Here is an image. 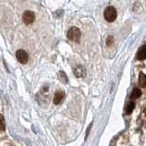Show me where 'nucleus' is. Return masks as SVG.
<instances>
[{"label": "nucleus", "instance_id": "obj_1", "mask_svg": "<svg viewBox=\"0 0 146 146\" xmlns=\"http://www.w3.org/2000/svg\"><path fill=\"white\" fill-rule=\"evenodd\" d=\"M104 17L108 22H113L117 17L116 9L113 7H108L104 10Z\"/></svg>", "mask_w": 146, "mask_h": 146}, {"label": "nucleus", "instance_id": "obj_2", "mask_svg": "<svg viewBox=\"0 0 146 146\" xmlns=\"http://www.w3.org/2000/svg\"><path fill=\"white\" fill-rule=\"evenodd\" d=\"M68 38L70 39L72 41H75V42H79V40L80 38V36H81V33H80V30L78 29V27H73L71 29H70V30L68 31Z\"/></svg>", "mask_w": 146, "mask_h": 146}, {"label": "nucleus", "instance_id": "obj_3", "mask_svg": "<svg viewBox=\"0 0 146 146\" xmlns=\"http://www.w3.org/2000/svg\"><path fill=\"white\" fill-rule=\"evenodd\" d=\"M16 57L17 58V60L22 64H26L29 61V55H27V53L23 49L17 50L16 53Z\"/></svg>", "mask_w": 146, "mask_h": 146}, {"label": "nucleus", "instance_id": "obj_4", "mask_svg": "<svg viewBox=\"0 0 146 146\" xmlns=\"http://www.w3.org/2000/svg\"><path fill=\"white\" fill-rule=\"evenodd\" d=\"M35 20V14L32 11H26L23 14V21L26 25L32 24Z\"/></svg>", "mask_w": 146, "mask_h": 146}, {"label": "nucleus", "instance_id": "obj_5", "mask_svg": "<svg viewBox=\"0 0 146 146\" xmlns=\"http://www.w3.org/2000/svg\"><path fill=\"white\" fill-rule=\"evenodd\" d=\"M64 98H65V92L63 90H58L55 93L53 102L55 104H59L64 100Z\"/></svg>", "mask_w": 146, "mask_h": 146}, {"label": "nucleus", "instance_id": "obj_6", "mask_svg": "<svg viewBox=\"0 0 146 146\" xmlns=\"http://www.w3.org/2000/svg\"><path fill=\"white\" fill-rule=\"evenodd\" d=\"M146 58V46H143L141 48H139L138 52H137L136 58L138 60H143Z\"/></svg>", "mask_w": 146, "mask_h": 146}, {"label": "nucleus", "instance_id": "obj_7", "mask_svg": "<svg viewBox=\"0 0 146 146\" xmlns=\"http://www.w3.org/2000/svg\"><path fill=\"white\" fill-rule=\"evenodd\" d=\"M74 73H75L76 77H78V78H82V77H84V76H85L86 70H85L84 67L79 66V67H77V68H75Z\"/></svg>", "mask_w": 146, "mask_h": 146}, {"label": "nucleus", "instance_id": "obj_8", "mask_svg": "<svg viewBox=\"0 0 146 146\" xmlns=\"http://www.w3.org/2000/svg\"><path fill=\"white\" fill-rule=\"evenodd\" d=\"M139 84L141 87L144 88L145 85H146V76L144 73L141 72L140 73V76H139Z\"/></svg>", "mask_w": 146, "mask_h": 146}, {"label": "nucleus", "instance_id": "obj_9", "mask_svg": "<svg viewBox=\"0 0 146 146\" xmlns=\"http://www.w3.org/2000/svg\"><path fill=\"white\" fill-rule=\"evenodd\" d=\"M141 95V90H139V89H134L133 90H132L131 94V100H136V99H138Z\"/></svg>", "mask_w": 146, "mask_h": 146}, {"label": "nucleus", "instance_id": "obj_10", "mask_svg": "<svg viewBox=\"0 0 146 146\" xmlns=\"http://www.w3.org/2000/svg\"><path fill=\"white\" fill-rule=\"evenodd\" d=\"M134 107H135L134 102H131L128 103V104H127V107H126V110H125L126 114H131V113L132 112V111H133Z\"/></svg>", "mask_w": 146, "mask_h": 146}, {"label": "nucleus", "instance_id": "obj_11", "mask_svg": "<svg viewBox=\"0 0 146 146\" xmlns=\"http://www.w3.org/2000/svg\"><path fill=\"white\" fill-rule=\"evenodd\" d=\"M5 127H6V125H5V120H4V117L0 114V131H3L5 130Z\"/></svg>", "mask_w": 146, "mask_h": 146}, {"label": "nucleus", "instance_id": "obj_12", "mask_svg": "<svg viewBox=\"0 0 146 146\" xmlns=\"http://www.w3.org/2000/svg\"><path fill=\"white\" fill-rule=\"evenodd\" d=\"M107 46H111V45H112V43H113V38L111 36H109V38H107Z\"/></svg>", "mask_w": 146, "mask_h": 146}]
</instances>
